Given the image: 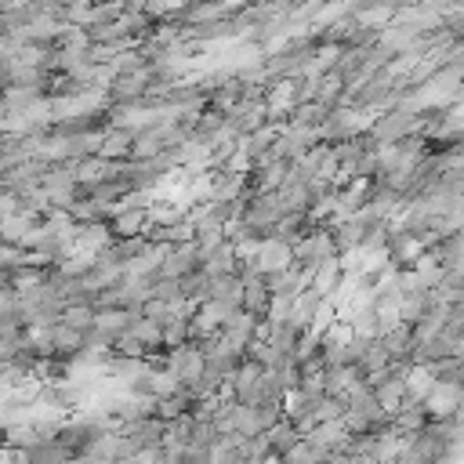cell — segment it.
Segmentation results:
<instances>
[{
  "label": "cell",
  "instance_id": "6da1fadb",
  "mask_svg": "<svg viewBox=\"0 0 464 464\" xmlns=\"http://www.w3.org/2000/svg\"><path fill=\"white\" fill-rule=\"evenodd\" d=\"M7 442H11V446H36L40 439H36V428H33V424H29V428H25V424H11V428H7Z\"/></svg>",
  "mask_w": 464,
  "mask_h": 464
}]
</instances>
